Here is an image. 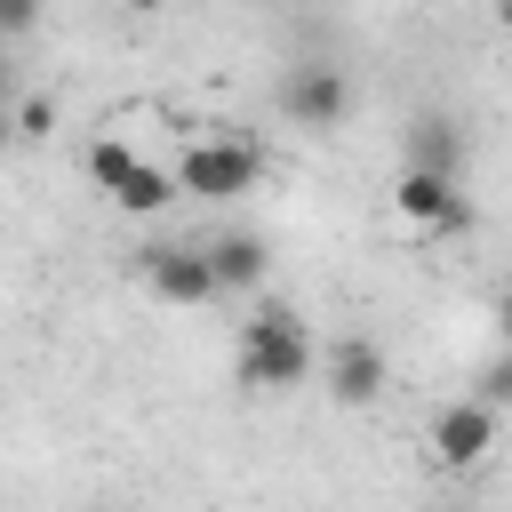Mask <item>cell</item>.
<instances>
[{"instance_id": "11", "label": "cell", "mask_w": 512, "mask_h": 512, "mask_svg": "<svg viewBox=\"0 0 512 512\" xmlns=\"http://www.w3.org/2000/svg\"><path fill=\"white\" fill-rule=\"evenodd\" d=\"M40 24V0H0V40H24Z\"/></svg>"}, {"instance_id": "1", "label": "cell", "mask_w": 512, "mask_h": 512, "mask_svg": "<svg viewBox=\"0 0 512 512\" xmlns=\"http://www.w3.org/2000/svg\"><path fill=\"white\" fill-rule=\"evenodd\" d=\"M312 376V336L288 304H264L256 320H240V384L248 392H288Z\"/></svg>"}, {"instance_id": "9", "label": "cell", "mask_w": 512, "mask_h": 512, "mask_svg": "<svg viewBox=\"0 0 512 512\" xmlns=\"http://www.w3.org/2000/svg\"><path fill=\"white\" fill-rule=\"evenodd\" d=\"M408 168L464 176V168H472V136H464V120H448V112H424V120L408 128Z\"/></svg>"}, {"instance_id": "13", "label": "cell", "mask_w": 512, "mask_h": 512, "mask_svg": "<svg viewBox=\"0 0 512 512\" xmlns=\"http://www.w3.org/2000/svg\"><path fill=\"white\" fill-rule=\"evenodd\" d=\"M504 392H512V384H504V360H488V368H480V400H496V408H504Z\"/></svg>"}, {"instance_id": "2", "label": "cell", "mask_w": 512, "mask_h": 512, "mask_svg": "<svg viewBox=\"0 0 512 512\" xmlns=\"http://www.w3.org/2000/svg\"><path fill=\"white\" fill-rule=\"evenodd\" d=\"M272 96H280V120H288V128H312V136L344 128V112H352V80H344V64H328V56H296Z\"/></svg>"}, {"instance_id": "4", "label": "cell", "mask_w": 512, "mask_h": 512, "mask_svg": "<svg viewBox=\"0 0 512 512\" xmlns=\"http://www.w3.org/2000/svg\"><path fill=\"white\" fill-rule=\"evenodd\" d=\"M88 176H96V184H104V200H120L128 216H160V208L176 200V176H168V168H152L144 152H128L120 136L88 144Z\"/></svg>"}, {"instance_id": "15", "label": "cell", "mask_w": 512, "mask_h": 512, "mask_svg": "<svg viewBox=\"0 0 512 512\" xmlns=\"http://www.w3.org/2000/svg\"><path fill=\"white\" fill-rule=\"evenodd\" d=\"M8 96H16V72H8V56H0V104H8Z\"/></svg>"}, {"instance_id": "8", "label": "cell", "mask_w": 512, "mask_h": 512, "mask_svg": "<svg viewBox=\"0 0 512 512\" xmlns=\"http://www.w3.org/2000/svg\"><path fill=\"white\" fill-rule=\"evenodd\" d=\"M312 360H320V352H312ZM320 376H328V392H336L344 408H368V400L384 392V344H376V336H336L328 360H320Z\"/></svg>"}, {"instance_id": "10", "label": "cell", "mask_w": 512, "mask_h": 512, "mask_svg": "<svg viewBox=\"0 0 512 512\" xmlns=\"http://www.w3.org/2000/svg\"><path fill=\"white\" fill-rule=\"evenodd\" d=\"M200 256H208L216 288H264V272H272V248H264L256 232H224V240H208Z\"/></svg>"}, {"instance_id": "12", "label": "cell", "mask_w": 512, "mask_h": 512, "mask_svg": "<svg viewBox=\"0 0 512 512\" xmlns=\"http://www.w3.org/2000/svg\"><path fill=\"white\" fill-rule=\"evenodd\" d=\"M8 120H16V136H48V120H56V112H48V96H24Z\"/></svg>"}, {"instance_id": "7", "label": "cell", "mask_w": 512, "mask_h": 512, "mask_svg": "<svg viewBox=\"0 0 512 512\" xmlns=\"http://www.w3.org/2000/svg\"><path fill=\"white\" fill-rule=\"evenodd\" d=\"M496 432H504V424H496V400H480V392H472V400H448V408L432 416V456H440L448 472H472V464L496 448Z\"/></svg>"}, {"instance_id": "6", "label": "cell", "mask_w": 512, "mask_h": 512, "mask_svg": "<svg viewBox=\"0 0 512 512\" xmlns=\"http://www.w3.org/2000/svg\"><path fill=\"white\" fill-rule=\"evenodd\" d=\"M136 272H144V288H152L160 304H208V296H224L216 272H208V256H200L192 240H152V248L136 256Z\"/></svg>"}, {"instance_id": "5", "label": "cell", "mask_w": 512, "mask_h": 512, "mask_svg": "<svg viewBox=\"0 0 512 512\" xmlns=\"http://www.w3.org/2000/svg\"><path fill=\"white\" fill-rule=\"evenodd\" d=\"M392 208H400V224H416V232H440V240L472 232V200H464V176H432V168H408V176L392 184Z\"/></svg>"}, {"instance_id": "3", "label": "cell", "mask_w": 512, "mask_h": 512, "mask_svg": "<svg viewBox=\"0 0 512 512\" xmlns=\"http://www.w3.org/2000/svg\"><path fill=\"white\" fill-rule=\"evenodd\" d=\"M256 184H264V144H240V136L184 144V160H176V192H192V200H240Z\"/></svg>"}, {"instance_id": "14", "label": "cell", "mask_w": 512, "mask_h": 512, "mask_svg": "<svg viewBox=\"0 0 512 512\" xmlns=\"http://www.w3.org/2000/svg\"><path fill=\"white\" fill-rule=\"evenodd\" d=\"M8 144H16V120H8V104H0V152H8Z\"/></svg>"}]
</instances>
